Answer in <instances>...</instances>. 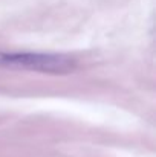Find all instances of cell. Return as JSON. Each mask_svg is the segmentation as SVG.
Here are the masks:
<instances>
[{
	"label": "cell",
	"instance_id": "cell-1",
	"mask_svg": "<svg viewBox=\"0 0 156 157\" xmlns=\"http://www.w3.org/2000/svg\"><path fill=\"white\" fill-rule=\"evenodd\" d=\"M0 66L37 70L43 73H70L75 70L77 63L72 56L63 53L42 52H15L0 53Z\"/></svg>",
	"mask_w": 156,
	"mask_h": 157
}]
</instances>
